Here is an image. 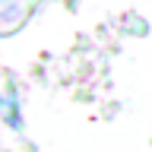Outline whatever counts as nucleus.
Returning a JSON list of instances; mask_svg holds the SVG:
<instances>
[{
  "mask_svg": "<svg viewBox=\"0 0 152 152\" xmlns=\"http://www.w3.org/2000/svg\"><path fill=\"white\" fill-rule=\"evenodd\" d=\"M19 16V0H0V19H16Z\"/></svg>",
  "mask_w": 152,
  "mask_h": 152,
  "instance_id": "1",
  "label": "nucleus"
}]
</instances>
